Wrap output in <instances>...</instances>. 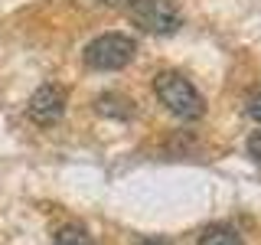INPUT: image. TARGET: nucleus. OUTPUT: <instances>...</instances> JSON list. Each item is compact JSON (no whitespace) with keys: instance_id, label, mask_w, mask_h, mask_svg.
Here are the masks:
<instances>
[{"instance_id":"obj_1","label":"nucleus","mask_w":261,"mask_h":245,"mask_svg":"<svg viewBox=\"0 0 261 245\" xmlns=\"http://www.w3.org/2000/svg\"><path fill=\"white\" fill-rule=\"evenodd\" d=\"M153 95L167 105L170 114H176V118H183V121H196L206 111L202 95L196 92V85L183 72H160V76L153 79Z\"/></svg>"},{"instance_id":"obj_2","label":"nucleus","mask_w":261,"mask_h":245,"mask_svg":"<svg viewBox=\"0 0 261 245\" xmlns=\"http://www.w3.org/2000/svg\"><path fill=\"white\" fill-rule=\"evenodd\" d=\"M137 43L124 33H105V36L92 39L85 46V65L98 72H114V69H124V65L134 59Z\"/></svg>"},{"instance_id":"obj_3","label":"nucleus","mask_w":261,"mask_h":245,"mask_svg":"<svg viewBox=\"0 0 261 245\" xmlns=\"http://www.w3.org/2000/svg\"><path fill=\"white\" fill-rule=\"evenodd\" d=\"M127 13L144 33H157V36H170L183 23L176 0H134L127 7Z\"/></svg>"},{"instance_id":"obj_4","label":"nucleus","mask_w":261,"mask_h":245,"mask_svg":"<svg viewBox=\"0 0 261 245\" xmlns=\"http://www.w3.org/2000/svg\"><path fill=\"white\" fill-rule=\"evenodd\" d=\"M65 102H69V95H65L62 85H39L36 92H33V98L27 102V114L39 128H49V125H56V121H62Z\"/></svg>"},{"instance_id":"obj_5","label":"nucleus","mask_w":261,"mask_h":245,"mask_svg":"<svg viewBox=\"0 0 261 245\" xmlns=\"http://www.w3.org/2000/svg\"><path fill=\"white\" fill-rule=\"evenodd\" d=\"M95 111L105 114V118H118V121H127L130 114H134V102L118 92H108L101 98H95Z\"/></svg>"},{"instance_id":"obj_6","label":"nucleus","mask_w":261,"mask_h":245,"mask_svg":"<svg viewBox=\"0 0 261 245\" xmlns=\"http://www.w3.org/2000/svg\"><path fill=\"white\" fill-rule=\"evenodd\" d=\"M199 245H245L242 235L228 226H209L206 232L199 235Z\"/></svg>"},{"instance_id":"obj_7","label":"nucleus","mask_w":261,"mask_h":245,"mask_svg":"<svg viewBox=\"0 0 261 245\" xmlns=\"http://www.w3.org/2000/svg\"><path fill=\"white\" fill-rule=\"evenodd\" d=\"M53 245H92V235L82 226H62L59 232H56Z\"/></svg>"},{"instance_id":"obj_8","label":"nucleus","mask_w":261,"mask_h":245,"mask_svg":"<svg viewBox=\"0 0 261 245\" xmlns=\"http://www.w3.org/2000/svg\"><path fill=\"white\" fill-rule=\"evenodd\" d=\"M245 111H248L251 121H258V125H261V92H251V95H248V102H245Z\"/></svg>"},{"instance_id":"obj_9","label":"nucleus","mask_w":261,"mask_h":245,"mask_svg":"<svg viewBox=\"0 0 261 245\" xmlns=\"http://www.w3.org/2000/svg\"><path fill=\"white\" fill-rule=\"evenodd\" d=\"M245 147H248V157L261 163V131H255V134L248 137V144H245Z\"/></svg>"},{"instance_id":"obj_10","label":"nucleus","mask_w":261,"mask_h":245,"mask_svg":"<svg viewBox=\"0 0 261 245\" xmlns=\"http://www.w3.org/2000/svg\"><path fill=\"white\" fill-rule=\"evenodd\" d=\"M137 245H173V242H167V239H160V235H153V239H144V242H137Z\"/></svg>"},{"instance_id":"obj_11","label":"nucleus","mask_w":261,"mask_h":245,"mask_svg":"<svg viewBox=\"0 0 261 245\" xmlns=\"http://www.w3.org/2000/svg\"><path fill=\"white\" fill-rule=\"evenodd\" d=\"M101 4H108V7H130L134 0H101Z\"/></svg>"}]
</instances>
